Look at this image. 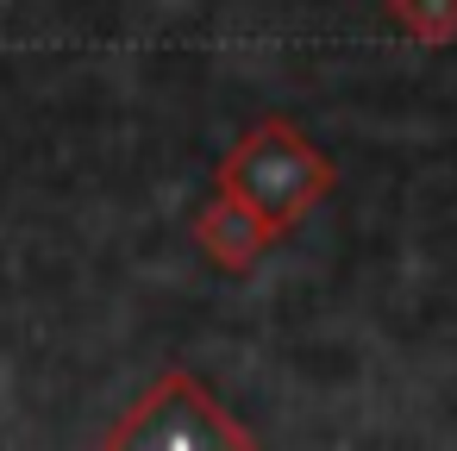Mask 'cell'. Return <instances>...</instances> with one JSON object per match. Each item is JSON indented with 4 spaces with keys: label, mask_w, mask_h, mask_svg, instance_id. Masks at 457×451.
<instances>
[{
    "label": "cell",
    "mask_w": 457,
    "mask_h": 451,
    "mask_svg": "<svg viewBox=\"0 0 457 451\" xmlns=\"http://www.w3.org/2000/svg\"><path fill=\"white\" fill-rule=\"evenodd\" d=\"M220 188L238 195L245 207H257L276 232H288L338 188V163L295 120H257L220 157Z\"/></svg>",
    "instance_id": "6da1fadb"
},
{
    "label": "cell",
    "mask_w": 457,
    "mask_h": 451,
    "mask_svg": "<svg viewBox=\"0 0 457 451\" xmlns=\"http://www.w3.org/2000/svg\"><path fill=\"white\" fill-rule=\"evenodd\" d=\"M107 445L126 451V445H145V451H245L251 445V426H238L213 388H201L188 370H163L113 426H107Z\"/></svg>",
    "instance_id": "7a4b0ae2"
},
{
    "label": "cell",
    "mask_w": 457,
    "mask_h": 451,
    "mask_svg": "<svg viewBox=\"0 0 457 451\" xmlns=\"http://www.w3.org/2000/svg\"><path fill=\"white\" fill-rule=\"evenodd\" d=\"M276 238H282V232H276L257 207H245L238 195H226V188L195 207V245H201V257H207L213 270H226V276H251V270L270 257Z\"/></svg>",
    "instance_id": "3957f363"
},
{
    "label": "cell",
    "mask_w": 457,
    "mask_h": 451,
    "mask_svg": "<svg viewBox=\"0 0 457 451\" xmlns=\"http://www.w3.org/2000/svg\"><path fill=\"white\" fill-rule=\"evenodd\" d=\"M388 20L420 45H457V0H382Z\"/></svg>",
    "instance_id": "277c9868"
}]
</instances>
